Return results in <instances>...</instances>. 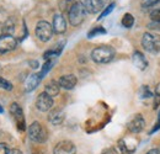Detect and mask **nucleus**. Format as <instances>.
<instances>
[{"label":"nucleus","mask_w":160,"mask_h":154,"mask_svg":"<svg viewBox=\"0 0 160 154\" xmlns=\"http://www.w3.org/2000/svg\"><path fill=\"white\" fill-rule=\"evenodd\" d=\"M115 54L116 52L111 46H100V47H96L91 52V58L95 63L105 64V63L111 62L115 58Z\"/></svg>","instance_id":"obj_1"},{"label":"nucleus","mask_w":160,"mask_h":154,"mask_svg":"<svg viewBox=\"0 0 160 154\" xmlns=\"http://www.w3.org/2000/svg\"><path fill=\"white\" fill-rule=\"evenodd\" d=\"M86 16V10L84 8V5L79 3V1H75L72 4V6L69 8L68 10V19L72 26H79L84 22Z\"/></svg>","instance_id":"obj_2"},{"label":"nucleus","mask_w":160,"mask_h":154,"mask_svg":"<svg viewBox=\"0 0 160 154\" xmlns=\"http://www.w3.org/2000/svg\"><path fill=\"white\" fill-rule=\"evenodd\" d=\"M28 138L35 143H44L48 138L47 130L36 121L28 127Z\"/></svg>","instance_id":"obj_3"},{"label":"nucleus","mask_w":160,"mask_h":154,"mask_svg":"<svg viewBox=\"0 0 160 154\" xmlns=\"http://www.w3.org/2000/svg\"><path fill=\"white\" fill-rule=\"evenodd\" d=\"M142 46L150 53H158L160 51V36L145 32L142 37Z\"/></svg>","instance_id":"obj_4"},{"label":"nucleus","mask_w":160,"mask_h":154,"mask_svg":"<svg viewBox=\"0 0 160 154\" xmlns=\"http://www.w3.org/2000/svg\"><path fill=\"white\" fill-rule=\"evenodd\" d=\"M53 27L48 21H38L37 26H36V36L37 38L42 42H48L53 36Z\"/></svg>","instance_id":"obj_5"},{"label":"nucleus","mask_w":160,"mask_h":154,"mask_svg":"<svg viewBox=\"0 0 160 154\" xmlns=\"http://www.w3.org/2000/svg\"><path fill=\"white\" fill-rule=\"evenodd\" d=\"M10 114L15 118V121L18 123V128L20 131H25L26 130V120H25V115H23V111H22V109L20 107V105L16 104V102L11 104V106H10Z\"/></svg>","instance_id":"obj_6"},{"label":"nucleus","mask_w":160,"mask_h":154,"mask_svg":"<svg viewBox=\"0 0 160 154\" xmlns=\"http://www.w3.org/2000/svg\"><path fill=\"white\" fill-rule=\"evenodd\" d=\"M144 127H145V121H144L143 116L140 114H137V115L133 116L129 120L128 125H127L128 131L132 132V133H139L144 130Z\"/></svg>","instance_id":"obj_7"},{"label":"nucleus","mask_w":160,"mask_h":154,"mask_svg":"<svg viewBox=\"0 0 160 154\" xmlns=\"http://www.w3.org/2000/svg\"><path fill=\"white\" fill-rule=\"evenodd\" d=\"M18 46V41L12 35H2L0 37V53H6Z\"/></svg>","instance_id":"obj_8"},{"label":"nucleus","mask_w":160,"mask_h":154,"mask_svg":"<svg viewBox=\"0 0 160 154\" xmlns=\"http://www.w3.org/2000/svg\"><path fill=\"white\" fill-rule=\"evenodd\" d=\"M53 154H77V147L70 141H62L54 147Z\"/></svg>","instance_id":"obj_9"},{"label":"nucleus","mask_w":160,"mask_h":154,"mask_svg":"<svg viewBox=\"0 0 160 154\" xmlns=\"http://www.w3.org/2000/svg\"><path fill=\"white\" fill-rule=\"evenodd\" d=\"M36 107L42 112L51 110L53 107V97H51L46 93H41L36 100Z\"/></svg>","instance_id":"obj_10"},{"label":"nucleus","mask_w":160,"mask_h":154,"mask_svg":"<svg viewBox=\"0 0 160 154\" xmlns=\"http://www.w3.org/2000/svg\"><path fill=\"white\" fill-rule=\"evenodd\" d=\"M52 27H53V32H56L58 35H62L67 31V21H65L64 16L62 14H56L53 16Z\"/></svg>","instance_id":"obj_11"},{"label":"nucleus","mask_w":160,"mask_h":154,"mask_svg":"<svg viewBox=\"0 0 160 154\" xmlns=\"http://www.w3.org/2000/svg\"><path fill=\"white\" fill-rule=\"evenodd\" d=\"M77 83H78V79H77L75 75H73V74L63 75V77H60V79L58 80L59 86L63 88V89H65V90H72V89H74L75 85H77Z\"/></svg>","instance_id":"obj_12"},{"label":"nucleus","mask_w":160,"mask_h":154,"mask_svg":"<svg viewBox=\"0 0 160 154\" xmlns=\"http://www.w3.org/2000/svg\"><path fill=\"white\" fill-rule=\"evenodd\" d=\"M132 62H133V64H134L138 69H140V70H145L147 67H148V60H147V58L144 57L143 53L139 52V51L133 52Z\"/></svg>","instance_id":"obj_13"},{"label":"nucleus","mask_w":160,"mask_h":154,"mask_svg":"<svg viewBox=\"0 0 160 154\" xmlns=\"http://www.w3.org/2000/svg\"><path fill=\"white\" fill-rule=\"evenodd\" d=\"M41 81V77L40 74H31L30 77L27 78V80L25 81V91L26 93H31V91H33L37 86H38V84H40Z\"/></svg>","instance_id":"obj_14"},{"label":"nucleus","mask_w":160,"mask_h":154,"mask_svg":"<svg viewBox=\"0 0 160 154\" xmlns=\"http://www.w3.org/2000/svg\"><path fill=\"white\" fill-rule=\"evenodd\" d=\"M64 118H65V115H64V112L62 110H59V109H56V110L51 111L49 115H48V121L52 125H54V126L62 125L63 121H64Z\"/></svg>","instance_id":"obj_15"},{"label":"nucleus","mask_w":160,"mask_h":154,"mask_svg":"<svg viewBox=\"0 0 160 154\" xmlns=\"http://www.w3.org/2000/svg\"><path fill=\"white\" fill-rule=\"evenodd\" d=\"M59 90L60 86L59 84H58V81H56V80H51L49 83H47V85L44 88V93L48 94L51 97L57 96L59 94Z\"/></svg>","instance_id":"obj_16"},{"label":"nucleus","mask_w":160,"mask_h":154,"mask_svg":"<svg viewBox=\"0 0 160 154\" xmlns=\"http://www.w3.org/2000/svg\"><path fill=\"white\" fill-rule=\"evenodd\" d=\"M122 26L123 27H126V28H131L133 25H134V18H133V15L132 14H124L123 15V18H122Z\"/></svg>","instance_id":"obj_17"},{"label":"nucleus","mask_w":160,"mask_h":154,"mask_svg":"<svg viewBox=\"0 0 160 154\" xmlns=\"http://www.w3.org/2000/svg\"><path fill=\"white\" fill-rule=\"evenodd\" d=\"M53 64H54V59H48V60H46V63L43 64L42 70H41V73H40L41 79H42V78L44 77V75L51 70V68L53 67Z\"/></svg>","instance_id":"obj_18"},{"label":"nucleus","mask_w":160,"mask_h":154,"mask_svg":"<svg viewBox=\"0 0 160 154\" xmlns=\"http://www.w3.org/2000/svg\"><path fill=\"white\" fill-rule=\"evenodd\" d=\"M105 33H106V30H105L103 27H101V26H96V27H94V28L88 33V37H89V38H92V37H95V36L105 35Z\"/></svg>","instance_id":"obj_19"},{"label":"nucleus","mask_w":160,"mask_h":154,"mask_svg":"<svg viewBox=\"0 0 160 154\" xmlns=\"http://www.w3.org/2000/svg\"><path fill=\"white\" fill-rule=\"evenodd\" d=\"M0 88L4 89V90H12V84L9 80L0 77Z\"/></svg>","instance_id":"obj_20"},{"label":"nucleus","mask_w":160,"mask_h":154,"mask_svg":"<svg viewBox=\"0 0 160 154\" xmlns=\"http://www.w3.org/2000/svg\"><path fill=\"white\" fill-rule=\"evenodd\" d=\"M115 9V3H111L108 6H106L105 8V10L101 13V15L99 16V20H101V19H103V18H106L108 14H111V11Z\"/></svg>","instance_id":"obj_21"},{"label":"nucleus","mask_w":160,"mask_h":154,"mask_svg":"<svg viewBox=\"0 0 160 154\" xmlns=\"http://www.w3.org/2000/svg\"><path fill=\"white\" fill-rule=\"evenodd\" d=\"M160 105V83L155 88V95H154V109H157Z\"/></svg>","instance_id":"obj_22"},{"label":"nucleus","mask_w":160,"mask_h":154,"mask_svg":"<svg viewBox=\"0 0 160 154\" xmlns=\"http://www.w3.org/2000/svg\"><path fill=\"white\" fill-rule=\"evenodd\" d=\"M160 0H142V6L148 9V8H152L154 5H157Z\"/></svg>","instance_id":"obj_23"},{"label":"nucleus","mask_w":160,"mask_h":154,"mask_svg":"<svg viewBox=\"0 0 160 154\" xmlns=\"http://www.w3.org/2000/svg\"><path fill=\"white\" fill-rule=\"evenodd\" d=\"M118 147H120L121 152H122L123 154H131L132 153V151H129V149L127 148V144H124V141H122V139L118 142Z\"/></svg>","instance_id":"obj_24"},{"label":"nucleus","mask_w":160,"mask_h":154,"mask_svg":"<svg viewBox=\"0 0 160 154\" xmlns=\"http://www.w3.org/2000/svg\"><path fill=\"white\" fill-rule=\"evenodd\" d=\"M10 149L8 147V144L5 143H0V154H9Z\"/></svg>","instance_id":"obj_25"},{"label":"nucleus","mask_w":160,"mask_h":154,"mask_svg":"<svg viewBox=\"0 0 160 154\" xmlns=\"http://www.w3.org/2000/svg\"><path fill=\"white\" fill-rule=\"evenodd\" d=\"M101 154H118V152H117V149H116V148H112V147H110V148H106V149H103Z\"/></svg>","instance_id":"obj_26"},{"label":"nucleus","mask_w":160,"mask_h":154,"mask_svg":"<svg viewBox=\"0 0 160 154\" xmlns=\"http://www.w3.org/2000/svg\"><path fill=\"white\" fill-rule=\"evenodd\" d=\"M142 90L144 91V93H143V95H142V96H143V97H150V96H153L148 86H143V88H142Z\"/></svg>","instance_id":"obj_27"},{"label":"nucleus","mask_w":160,"mask_h":154,"mask_svg":"<svg viewBox=\"0 0 160 154\" xmlns=\"http://www.w3.org/2000/svg\"><path fill=\"white\" fill-rule=\"evenodd\" d=\"M145 154H160V151H159V149H155V148H154V149H150V151H148V152H147Z\"/></svg>","instance_id":"obj_28"},{"label":"nucleus","mask_w":160,"mask_h":154,"mask_svg":"<svg viewBox=\"0 0 160 154\" xmlns=\"http://www.w3.org/2000/svg\"><path fill=\"white\" fill-rule=\"evenodd\" d=\"M110 1H111V0H99V3L102 5V8H106V6H107V4H108Z\"/></svg>","instance_id":"obj_29"},{"label":"nucleus","mask_w":160,"mask_h":154,"mask_svg":"<svg viewBox=\"0 0 160 154\" xmlns=\"http://www.w3.org/2000/svg\"><path fill=\"white\" fill-rule=\"evenodd\" d=\"M30 64L32 68H38V62L37 60H30Z\"/></svg>","instance_id":"obj_30"},{"label":"nucleus","mask_w":160,"mask_h":154,"mask_svg":"<svg viewBox=\"0 0 160 154\" xmlns=\"http://www.w3.org/2000/svg\"><path fill=\"white\" fill-rule=\"evenodd\" d=\"M2 35H5V31H4V23L0 22V37H1Z\"/></svg>","instance_id":"obj_31"},{"label":"nucleus","mask_w":160,"mask_h":154,"mask_svg":"<svg viewBox=\"0 0 160 154\" xmlns=\"http://www.w3.org/2000/svg\"><path fill=\"white\" fill-rule=\"evenodd\" d=\"M9 154H22V153H21V151H19V149H11L9 152Z\"/></svg>","instance_id":"obj_32"},{"label":"nucleus","mask_w":160,"mask_h":154,"mask_svg":"<svg viewBox=\"0 0 160 154\" xmlns=\"http://www.w3.org/2000/svg\"><path fill=\"white\" fill-rule=\"evenodd\" d=\"M2 112H4V109H2L1 106H0V114H2Z\"/></svg>","instance_id":"obj_33"}]
</instances>
